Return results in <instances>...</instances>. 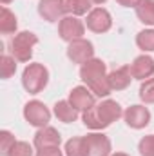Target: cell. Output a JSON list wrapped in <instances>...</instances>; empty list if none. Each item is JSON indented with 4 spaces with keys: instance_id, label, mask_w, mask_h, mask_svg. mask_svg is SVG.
I'll return each mask as SVG.
<instances>
[{
    "instance_id": "1",
    "label": "cell",
    "mask_w": 154,
    "mask_h": 156,
    "mask_svg": "<svg viewBox=\"0 0 154 156\" xmlns=\"http://www.w3.org/2000/svg\"><path fill=\"white\" fill-rule=\"evenodd\" d=\"M80 78L83 83L94 93V96H109L111 94V83L107 75V66L100 58H91L80 67Z\"/></svg>"
},
{
    "instance_id": "2",
    "label": "cell",
    "mask_w": 154,
    "mask_h": 156,
    "mask_svg": "<svg viewBox=\"0 0 154 156\" xmlns=\"http://www.w3.org/2000/svg\"><path fill=\"white\" fill-rule=\"evenodd\" d=\"M121 116H123V109L116 100H103L94 107H91L89 111H85L82 115V120L85 127L93 131H102Z\"/></svg>"
},
{
    "instance_id": "3",
    "label": "cell",
    "mask_w": 154,
    "mask_h": 156,
    "mask_svg": "<svg viewBox=\"0 0 154 156\" xmlns=\"http://www.w3.org/2000/svg\"><path fill=\"white\" fill-rule=\"evenodd\" d=\"M49 82V71L44 64H29L22 73V85L29 94H38L45 89Z\"/></svg>"
},
{
    "instance_id": "4",
    "label": "cell",
    "mask_w": 154,
    "mask_h": 156,
    "mask_svg": "<svg viewBox=\"0 0 154 156\" xmlns=\"http://www.w3.org/2000/svg\"><path fill=\"white\" fill-rule=\"evenodd\" d=\"M38 44V37L31 31H20L11 40V53L18 62H29L33 56V49Z\"/></svg>"
},
{
    "instance_id": "5",
    "label": "cell",
    "mask_w": 154,
    "mask_h": 156,
    "mask_svg": "<svg viewBox=\"0 0 154 156\" xmlns=\"http://www.w3.org/2000/svg\"><path fill=\"white\" fill-rule=\"evenodd\" d=\"M24 118L29 125L33 127H45L51 122V111L49 107L40 102V100H31L24 105Z\"/></svg>"
},
{
    "instance_id": "6",
    "label": "cell",
    "mask_w": 154,
    "mask_h": 156,
    "mask_svg": "<svg viewBox=\"0 0 154 156\" xmlns=\"http://www.w3.org/2000/svg\"><path fill=\"white\" fill-rule=\"evenodd\" d=\"M85 26L89 31L93 33H107L113 27V16L105 7H94L87 13V20Z\"/></svg>"
},
{
    "instance_id": "7",
    "label": "cell",
    "mask_w": 154,
    "mask_h": 156,
    "mask_svg": "<svg viewBox=\"0 0 154 156\" xmlns=\"http://www.w3.org/2000/svg\"><path fill=\"white\" fill-rule=\"evenodd\" d=\"M83 33H85V24L78 16L67 15L58 24V35L65 42H75L78 38H83Z\"/></svg>"
},
{
    "instance_id": "8",
    "label": "cell",
    "mask_w": 154,
    "mask_h": 156,
    "mask_svg": "<svg viewBox=\"0 0 154 156\" xmlns=\"http://www.w3.org/2000/svg\"><path fill=\"white\" fill-rule=\"evenodd\" d=\"M67 58L73 64L83 66L85 62L94 58V45H93V42H89L85 38H78L75 42H69V45H67Z\"/></svg>"
},
{
    "instance_id": "9",
    "label": "cell",
    "mask_w": 154,
    "mask_h": 156,
    "mask_svg": "<svg viewBox=\"0 0 154 156\" xmlns=\"http://www.w3.org/2000/svg\"><path fill=\"white\" fill-rule=\"evenodd\" d=\"M83 142L87 156H111L113 145L109 136H105L103 133H89L87 136H83Z\"/></svg>"
},
{
    "instance_id": "10",
    "label": "cell",
    "mask_w": 154,
    "mask_h": 156,
    "mask_svg": "<svg viewBox=\"0 0 154 156\" xmlns=\"http://www.w3.org/2000/svg\"><path fill=\"white\" fill-rule=\"evenodd\" d=\"M38 15L47 22H58L65 15V2L64 0H40Z\"/></svg>"
},
{
    "instance_id": "11",
    "label": "cell",
    "mask_w": 154,
    "mask_h": 156,
    "mask_svg": "<svg viewBox=\"0 0 154 156\" xmlns=\"http://www.w3.org/2000/svg\"><path fill=\"white\" fill-rule=\"evenodd\" d=\"M125 123L132 129H143L151 123V111L145 105H131L123 113Z\"/></svg>"
},
{
    "instance_id": "12",
    "label": "cell",
    "mask_w": 154,
    "mask_h": 156,
    "mask_svg": "<svg viewBox=\"0 0 154 156\" xmlns=\"http://www.w3.org/2000/svg\"><path fill=\"white\" fill-rule=\"evenodd\" d=\"M69 102L73 104V107H76L78 111L85 113L91 107H94V93L87 87V85H78L69 93Z\"/></svg>"
},
{
    "instance_id": "13",
    "label": "cell",
    "mask_w": 154,
    "mask_h": 156,
    "mask_svg": "<svg viewBox=\"0 0 154 156\" xmlns=\"http://www.w3.org/2000/svg\"><path fill=\"white\" fill-rule=\"evenodd\" d=\"M35 147L37 149H47V147H60L62 144V136L60 133L54 129V127H40L35 134V140H33Z\"/></svg>"
},
{
    "instance_id": "14",
    "label": "cell",
    "mask_w": 154,
    "mask_h": 156,
    "mask_svg": "<svg viewBox=\"0 0 154 156\" xmlns=\"http://www.w3.org/2000/svg\"><path fill=\"white\" fill-rule=\"evenodd\" d=\"M131 73H132V78L136 80H149V78L154 76V58L149 56V55H142L138 58H134V62L131 64Z\"/></svg>"
},
{
    "instance_id": "15",
    "label": "cell",
    "mask_w": 154,
    "mask_h": 156,
    "mask_svg": "<svg viewBox=\"0 0 154 156\" xmlns=\"http://www.w3.org/2000/svg\"><path fill=\"white\" fill-rule=\"evenodd\" d=\"M132 73H131V66H123L120 69H114L109 73V83L113 91H123L131 85Z\"/></svg>"
},
{
    "instance_id": "16",
    "label": "cell",
    "mask_w": 154,
    "mask_h": 156,
    "mask_svg": "<svg viewBox=\"0 0 154 156\" xmlns=\"http://www.w3.org/2000/svg\"><path fill=\"white\" fill-rule=\"evenodd\" d=\"M54 116L58 118L60 122H64V123H73V122H76L78 118V111L76 107H73V104L69 102V100H58L56 104H54Z\"/></svg>"
},
{
    "instance_id": "17",
    "label": "cell",
    "mask_w": 154,
    "mask_h": 156,
    "mask_svg": "<svg viewBox=\"0 0 154 156\" xmlns=\"http://www.w3.org/2000/svg\"><path fill=\"white\" fill-rule=\"evenodd\" d=\"M136 16L142 24L154 26V0H140V4L134 7Z\"/></svg>"
},
{
    "instance_id": "18",
    "label": "cell",
    "mask_w": 154,
    "mask_h": 156,
    "mask_svg": "<svg viewBox=\"0 0 154 156\" xmlns=\"http://www.w3.org/2000/svg\"><path fill=\"white\" fill-rule=\"evenodd\" d=\"M16 27H18V22H16L15 13L4 5L2 13H0V33L2 35H11V33L16 31Z\"/></svg>"
},
{
    "instance_id": "19",
    "label": "cell",
    "mask_w": 154,
    "mask_h": 156,
    "mask_svg": "<svg viewBox=\"0 0 154 156\" xmlns=\"http://www.w3.org/2000/svg\"><path fill=\"white\" fill-rule=\"evenodd\" d=\"M65 2V13L73 16H82L91 11V0H64Z\"/></svg>"
},
{
    "instance_id": "20",
    "label": "cell",
    "mask_w": 154,
    "mask_h": 156,
    "mask_svg": "<svg viewBox=\"0 0 154 156\" xmlns=\"http://www.w3.org/2000/svg\"><path fill=\"white\" fill-rule=\"evenodd\" d=\"M65 156H87L83 136H76V138L67 140V144H65Z\"/></svg>"
},
{
    "instance_id": "21",
    "label": "cell",
    "mask_w": 154,
    "mask_h": 156,
    "mask_svg": "<svg viewBox=\"0 0 154 156\" xmlns=\"http://www.w3.org/2000/svg\"><path fill=\"white\" fill-rule=\"evenodd\" d=\"M136 45L145 51V53H151L154 51V29H143L136 35Z\"/></svg>"
},
{
    "instance_id": "22",
    "label": "cell",
    "mask_w": 154,
    "mask_h": 156,
    "mask_svg": "<svg viewBox=\"0 0 154 156\" xmlns=\"http://www.w3.org/2000/svg\"><path fill=\"white\" fill-rule=\"evenodd\" d=\"M0 69H2V78H4V80H7V78L13 76L15 71H16V60H15V56L4 55V56L0 58Z\"/></svg>"
},
{
    "instance_id": "23",
    "label": "cell",
    "mask_w": 154,
    "mask_h": 156,
    "mask_svg": "<svg viewBox=\"0 0 154 156\" xmlns=\"http://www.w3.org/2000/svg\"><path fill=\"white\" fill-rule=\"evenodd\" d=\"M140 98L143 104H154V78L145 80L140 85Z\"/></svg>"
},
{
    "instance_id": "24",
    "label": "cell",
    "mask_w": 154,
    "mask_h": 156,
    "mask_svg": "<svg viewBox=\"0 0 154 156\" xmlns=\"http://www.w3.org/2000/svg\"><path fill=\"white\" fill-rule=\"evenodd\" d=\"M15 144H16V140L9 131H0V154L7 156Z\"/></svg>"
},
{
    "instance_id": "25",
    "label": "cell",
    "mask_w": 154,
    "mask_h": 156,
    "mask_svg": "<svg viewBox=\"0 0 154 156\" xmlns=\"http://www.w3.org/2000/svg\"><path fill=\"white\" fill-rule=\"evenodd\" d=\"M138 151L142 156H154V134H147L140 140Z\"/></svg>"
},
{
    "instance_id": "26",
    "label": "cell",
    "mask_w": 154,
    "mask_h": 156,
    "mask_svg": "<svg viewBox=\"0 0 154 156\" xmlns=\"http://www.w3.org/2000/svg\"><path fill=\"white\" fill-rule=\"evenodd\" d=\"M7 156H33V145L29 142H16Z\"/></svg>"
},
{
    "instance_id": "27",
    "label": "cell",
    "mask_w": 154,
    "mask_h": 156,
    "mask_svg": "<svg viewBox=\"0 0 154 156\" xmlns=\"http://www.w3.org/2000/svg\"><path fill=\"white\" fill-rule=\"evenodd\" d=\"M35 156H64L60 147H47V149H38Z\"/></svg>"
},
{
    "instance_id": "28",
    "label": "cell",
    "mask_w": 154,
    "mask_h": 156,
    "mask_svg": "<svg viewBox=\"0 0 154 156\" xmlns=\"http://www.w3.org/2000/svg\"><path fill=\"white\" fill-rule=\"evenodd\" d=\"M120 5H123V7H136L138 4H140V0H116Z\"/></svg>"
},
{
    "instance_id": "29",
    "label": "cell",
    "mask_w": 154,
    "mask_h": 156,
    "mask_svg": "<svg viewBox=\"0 0 154 156\" xmlns=\"http://www.w3.org/2000/svg\"><path fill=\"white\" fill-rule=\"evenodd\" d=\"M91 2H93V4H105L107 0H91Z\"/></svg>"
},
{
    "instance_id": "30",
    "label": "cell",
    "mask_w": 154,
    "mask_h": 156,
    "mask_svg": "<svg viewBox=\"0 0 154 156\" xmlns=\"http://www.w3.org/2000/svg\"><path fill=\"white\" fill-rule=\"evenodd\" d=\"M111 156H129V154H125V153H114V154H111Z\"/></svg>"
},
{
    "instance_id": "31",
    "label": "cell",
    "mask_w": 154,
    "mask_h": 156,
    "mask_svg": "<svg viewBox=\"0 0 154 156\" xmlns=\"http://www.w3.org/2000/svg\"><path fill=\"white\" fill-rule=\"evenodd\" d=\"M0 2H2L4 5H7V4H9V2H13V0H0Z\"/></svg>"
}]
</instances>
